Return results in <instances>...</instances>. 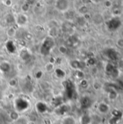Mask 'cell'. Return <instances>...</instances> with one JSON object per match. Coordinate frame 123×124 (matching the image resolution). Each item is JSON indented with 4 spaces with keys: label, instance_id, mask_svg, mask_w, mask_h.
<instances>
[{
    "label": "cell",
    "instance_id": "cell-1",
    "mask_svg": "<svg viewBox=\"0 0 123 124\" xmlns=\"http://www.w3.org/2000/svg\"><path fill=\"white\" fill-rule=\"evenodd\" d=\"M55 8L61 12H66L69 10L70 8V1L69 0H56L55 1Z\"/></svg>",
    "mask_w": 123,
    "mask_h": 124
},
{
    "label": "cell",
    "instance_id": "cell-2",
    "mask_svg": "<svg viewBox=\"0 0 123 124\" xmlns=\"http://www.w3.org/2000/svg\"><path fill=\"white\" fill-rule=\"evenodd\" d=\"M15 22L18 24V25L23 26L28 23V17L23 13L19 14L15 17Z\"/></svg>",
    "mask_w": 123,
    "mask_h": 124
},
{
    "label": "cell",
    "instance_id": "cell-3",
    "mask_svg": "<svg viewBox=\"0 0 123 124\" xmlns=\"http://www.w3.org/2000/svg\"><path fill=\"white\" fill-rule=\"evenodd\" d=\"M109 106L105 102H101L98 105V110L101 114H106L109 111Z\"/></svg>",
    "mask_w": 123,
    "mask_h": 124
},
{
    "label": "cell",
    "instance_id": "cell-4",
    "mask_svg": "<svg viewBox=\"0 0 123 124\" xmlns=\"http://www.w3.org/2000/svg\"><path fill=\"white\" fill-rule=\"evenodd\" d=\"M61 124H77V121L73 116H67L62 118Z\"/></svg>",
    "mask_w": 123,
    "mask_h": 124
},
{
    "label": "cell",
    "instance_id": "cell-5",
    "mask_svg": "<svg viewBox=\"0 0 123 124\" xmlns=\"http://www.w3.org/2000/svg\"><path fill=\"white\" fill-rule=\"evenodd\" d=\"M6 34L9 38H13L16 35V29L13 27H9L6 31Z\"/></svg>",
    "mask_w": 123,
    "mask_h": 124
},
{
    "label": "cell",
    "instance_id": "cell-6",
    "mask_svg": "<svg viewBox=\"0 0 123 124\" xmlns=\"http://www.w3.org/2000/svg\"><path fill=\"white\" fill-rule=\"evenodd\" d=\"M29 9H30V5H29L28 3L23 4L22 5V7H21V9H22V11H23V12H28V11L29 10Z\"/></svg>",
    "mask_w": 123,
    "mask_h": 124
},
{
    "label": "cell",
    "instance_id": "cell-7",
    "mask_svg": "<svg viewBox=\"0 0 123 124\" xmlns=\"http://www.w3.org/2000/svg\"><path fill=\"white\" fill-rule=\"evenodd\" d=\"M79 12H80L81 14L85 15V14H86V13H87V12H88V9L86 8V6H82V7H80L79 8Z\"/></svg>",
    "mask_w": 123,
    "mask_h": 124
},
{
    "label": "cell",
    "instance_id": "cell-8",
    "mask_svg": "<svg viewBox=\"0 0 123 124\" xmlns=\"http://www.w3.org/2000/svg\"><path fill=\"white\" fill-rule=\"evenodd\" d=\"M4 4L7 7H10L12 4V0H4Z\"/></svg>",
    "mask_w": 123,
    "mask_h": 124
},
{
    "label": "cell",
    "instance_id": "cell-9",
    "mask_svg": "<svg viewBox=\"0 0 123 124\" xmlns=\"http://www.w3.org/2000/svg\"><path fill=\"white\" fill-rule=\"evenodd\" d=\"M117 46L120 48H123V38H120L117 40Z\"/></svg>",
    "mask_w": 123,
    "mask_h": 124
},
{
    "label": "cell",
    "instance_id": "cell-10",
    "mask_svg": "<svg viewBox=\"0 0 123 124\" xmlns=\"http://www.w3.org/2000/svg\"><path fill=\"white\" fill-rule=\"evenodd\" d=\"M104 4H105V6L106 7H110L111 6H112V2H111V1H109V0H106V1H105V3H104Z\"/></svg>",
    "mask_w": 123,
    "mask_h": 124
},
{
    "label": "cell",
    "instance_id": "cell-11",
    "mask_svg": "<svg viewBox=\"0 0 123 124\" xmlns=\"http://www.w3.org/2000/svg\"><path fill=\"white\" fill-rule=\"evenodd\" d=\"M122 100H123V97H122Z\"/></svg>",
    "mask_w": 123,
    "mask_h": 124
}]
</instances>
